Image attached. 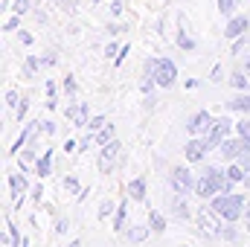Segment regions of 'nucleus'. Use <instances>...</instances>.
Segmentation results:
<instances>
[{
    "mask_svg": "<svg viewBox=\"0 0 250 247\" xmlns=\"http://www.w3.org/2000/svg\"><path fill=\"white\" fill-rule=\"evenodd\" d=\"M195 192H198L201 198H207V195H227V192H230V175L221 172V169H207V172L198 178Z\"/></svg>",
    "mask_w": 250,
    "mask_h": 247,
    "instance_id": "nucleus-1",
    "label": "nucleus"
},
{
    "mask_svg": "<svg viewBox=\"0 0 250 247\" xmlns=\"http://www.w3.org/2000/svg\"><path fill=\"white\" fill-rule=\"evenodd\" d=\"M146 76H154L157 84L169 87L175 82V76H178V67L169 62V59H151V62L146 64Z\"/></svg>",
    "mask_w": 250,
    "mask_h": 247,
    "instance_id": "nucleus-2",
    "label": "nucleus"
},
{
    "mask_svg": "<svg viewBox=\"0 0 250 247\" xmlns=\"http://www.w3.org/2000/svg\"><path fill=\"white\" fill-rule=\"evenodd\" d=\"M221 218H227V221H236L239 215H242V206H245V198H239V195H218L212 204H209Z\"/></svg>",
    "mask_w": 250,
    "mask_h": 247,
    "instance_id": "nucleus-3",
    "label": "nucleus"
},
{
    "mask_svg": "<svg viewBox=\"0 0 250 247\" xmlns=\"http://www.w3.org/2000/svg\"><path fill=\"white\" fill-rule=\"evenodd\" d=\"M221 215L212 209V206H204V209H198V224L204 227V233L207 236H212V239H224V227H221V221H218Z\"/></svg>",
    "mask_w": 250,
    "mask_h": 247,
    "instance_id": "nucleus-4",
    "label": "nucleus"
},
{
    "mask_svg": "<svg viewBox=\"0 0 250 247\" xmlns=\"http://www.w3.org/2000/svg\"><path fill=\"white\" fill-rule=\"evenodd\" d=\"M230 128H233V123L230 120H218V123H212V128H209V134H207V148H215V145H221L224 143V137L230 134Z\"/></svg>",
    "mask_w": 250,
    "mask_h": 247,
    "instance_id": "nucleus-5",
    "label": "nucleus"
},
{
    "mask_svg": "<svg viewBox=\"0 0 250 247\" xmlns=\"http://www.w3.org/2000/svg\"><path fill=\"white\" fill-rule=\"evenodd\" d=\"M172 186H175V192H181V195H187L195 189V181H192V175H189L184 166H178L175 172H172Z\"/></svg>",
    "mask_w": 250,
    "mask_h": 247,
    "instance_id": "nucleus-6",
    "label": "nucleus"
},
{
    "mask_svg": "<svg viewBox=\"0 0 250 247\" xmlns=\"http://www.w3.org/2000/svg\"><path fill=\"white\" fill-rule=\"evenodd\" d=\"M189 134H204L207 128H212V120H209V114L207 111H201V114H195L192 120H189Z\"/></svg>",
    "mask_w": 250,
    "mask_h": 247,
    "instance_id": "nucleus-7",
    "label": "nucleus"
},
{
    "mask_svg": "<svg viewBox=\"0 0 250 247\" xmlns=\"http://www.w3.org/2000/svg\"><path fill=\"white\" fill-rule=\"evenodd\" d=\"M117 154H120V145H117V143H108V148H105V151H102V157H99V169H102V172H111V169H114Z\"/></svg>",
    "mask_w": 250,
    "mask_h": 247,
    "instance_id": "nucleus-8",
    "label": "nucleus"
},
{
    "mask_svg": "<svg viewBox=\"0 0 250 247\" xmlns=\"http://www.w3.org/2000/svg\"><path fill=\"white\" fill-rule=\"evenodd\" d=\"M204 151H207V143H198V140H192V143L187 145V160H192V163L204 160Z\"/></svg>",
    "mask_w": 250,
    "mask_h": 247,
    "instance_id": "nucleus-9",
    "label": "nucleus"
},
{
    "mask_svg": "<svg viewBox=\"0 0 250 247\" xmlns=\"http://www.w3.org/2000/svg\"><path fill=\"white\" fill-rule=\"evenodd\" d=\"M245 29H248V18H233V21L227 23L224 35H227V38H236V35H242Z\"/></svg>",
    "mask_w": 250,
    "mask_h": 247,
    "instance_id": "nucleus-10",
    "label": "nucleus"
},
{
    "mask_svg": "<svg viewBox=\"0 0 250 247\" xmlns=\"http://www.w3.org/2000/svg\"><path fill=\"white\" fill-rule=\"evenodd\" d=\"M67 117H70L76 125H84L87 123V105H73V108L67 111Z\"/></svg>",
    "mask_w": 250,
    "mask_h": 247,
    "instance_id": "nucleus-11",
    "label": "nucleus"
},
{
    "mask_svg": "<svg viewBox=\"0 0 250 247\" xmlns=\"http://www.w3.org/2000/svg\"><path fill=\"white\" fill-rule=\"evenodd\" d=\"M236 163H239V166H245V169L250 166V140H248V137H242V145H239Z\"/></svg>",
    "mask_w": 250,
    "mask_h": 247,
    "instance_id": "nucleus-12",
    "label": "nucleus"
},
{
    "mask_svg": "<svg viewBox=\"0 0 250 247\" xmlns=\"http://www.w3.org/2000/svg\"><path fill=\"white\" fill-rule=\"evenodd\" d=\"M128 195H131L134 201H143V195H146V181H143V178L131 181V186H128Z\"/></svg>",
    "mask_w": 250,
    "mask_h": 247,
    "instance_id": "nucleus-13",
    "label": "nucleus"
},
{
    "mask_svg": "<svg viewBox=\"0 0 250 247\" xmlns=\"http://www.w3.org/2000/svg\"><path fill=\"white\" fill-rule=\"evenodd\" d=\"M239 145H242V140H224V143H221V154L236 160V154H239Z\"/></svg>",
    "mask_w": 250,
    "mask_h": 247,
    "instance_id": "nucleus-14",
    "label": "nucleus"
},
{
    "mask_svg": "<svg viewBox=\"0 0 250 247\" xmlns=\"http://www.w3.org/2000/svg\"><path fill=\"white\" fill-rule=\"evenodd\" d=\"M96 143H102V145H105V143H114V125H105V128L96 134Z\"/></svg>",
    "mask_w": 250,
    "mask_h": 247,
    "instance_id": "nucleus-15",
    "label": "nucleus"
},
{
    "mask_svg": "<svg viewBox=\"0 0 250 247\" xmlns=\"http://www.w3.org/2000/svg\"><path fill=\"white\" fill-rule=\"evenodd\" d=\"M50 160H53V154H50V151H47V154L38 160V175H41V178H47V175H50V166H53Z\"/></svg>",
    "mask_w": 250,
    "mask_h": 247,
    "instance_id": "nucleus-16",
    "label": "nucleus"
},
{
    "mask_svg": "<svg viewBox=\"0 0 250 247\" xmlns=\"http://www.w3.org/2000/svg\"><path fill=\"white\" fill-rule=\"evenodd\" d=\"M151 230H154V233H163V230H166V218H163L160 212H151Z\"/></svg>",
    "mask_w": 250,
    "mask_h": 247,
    "instance_id": "nucleus-17",
    "label": "nucleus"
},
{
    "mask_svg": "<svg viewBox=\"0 0 250 247\" xmlns=\"http://www.w3.org/2000/svg\"><path fill=\"white\" fill-rule=\"evenodd\" d=\"M23 186H26V181H23L21 175L9 178V189H12V195H21V192H23Z\"/></svg>",
    "mask_w": 250,
    "mask_h": 247,
    "instance_id": "nucleus-18",
    "label": "nucleus"
},
{
    "mask_svg": "<svg viewBox=\"0 0 250 247\" xmlns=\"http://www.w3.org/2000/svg\"><path fill=\"white\" fill-rule=\"evenodd\" d=\"M230 108H233V111H248L250 114V96H239V99H233Z\"/></svg>",
    "mask_w": 250,
    "mask_h": 247,
    "instance_id": "nucleus-19",
    "label": "nucleus"
},
{
    "mask_svg": "<svg viewBox=\"0 0 250 247\" xmlns=\"http://www.w3.org/2000/svg\"><path fill=\"white\" fill-rule=\"evenodd\" d=\"M178 44H181L184 50H192V47H195V44H192V38L184 32V26H178Z\"/></svg>",
    "mask_w": 250,
    "mask_h": 247,
    "instance_id": "nucleus-20",
    "label": "nucleus"
},
{
    "mask_svg": "<svg viewBox=\"0 0 250 247\" xmlns=\"http://www.w3.org/2000/svg\"><path fill=\"white\" fill-rule=\"evenodd\" d=\"M227 175H230V181H245V166H239V163H236V166H230V169H227Z\"/></svg>",
    "mask_w": 250,
    "mask_h": 247,
    "instance_id": "nucleus-21",
    "label": "nucleus"
},
{
    "mask_svg": "<svg viewBox=\"0 0 250 247\" xmlns=\"http://www.w3.org/2000/svg\"><path fill=\"white\" fill-rule=\"evenodd\" d=\"M233 87H239V90L248 87V76L245 73H233Z\"/></svg>",
    "mask_w": 250,
    "mask_h": 247,
    "instance_id": "nucleus-22",
    "label": "nucleus"
},
{
    "mask_svg": "<svg viewBox=\"0 0 250 247\" xmlns=\"http://www.w3.org/2000/svg\"><path fill=\"white\" fill-rule=\"evenodd\" d=\"M38 67H41V62H38V59H26V70H23V73H26V76H32Z\"/></svg>",
    "mask_w": 250,
    "mask_h": 247,
    "instance_id": "nucleus-23",
    "label": "nucleus"
},
{
    "mask_svg": "<svg viewBox=\"0 0 250 247\" xmlns=\"http://www.w3.org/2000/svg\"><path fill=\"white\" fill-rule=\"evenodd\" d=\"M131 239H134V242H143V239H146V227H134V230H131Z\"/></svg>",
    "mask_w": 250,
    "mask_h": 247,
    "instance_id": "nucleus-24",
    "label": "nucleus"
},
{
    "mask_svg": "<svg viewBox=\"0 0 250 247\" xmlns=\"http://www.w3.org/2000/svg\"><path fill=\"white\" fill-rule=\"evenodd\" d=\"M239 134L250 140V120H242V123H239Z\"/></svg>",
    "mask_w": 250,
    "mask_h": 247,
    "instance_id": "nucleus-25",
    "label": "nucleus"
},
{
    "mask_svg": "<svg viewBox=\"0 0 250 247\" xmlns=\"http://www.w3.org/2000/svg\"><path fill=\"white\" fill-rule=\"evenodd\" d=\"M18 23H21V18H9V21L3 23V29H6V32H12V29H18Z\"/></svg>",
    "mask_w": 250,
    "mask_h": 247,
    "instance_id": "nucleus-26",
    "label": "nucleus"
},
{
    "mask_svg": "<svg viewBox=\"0 0 250 247\" xmlns=\"http://www.w3.org/2000/svg\"><path fill=\"white\" fill-rule=\"evenodd\" d=\"M6 105H9V108L18 105V93H15V90H6Z\"/></svg>",
    "mask_w": 250,
    "mask_h": 247,
    "instance_id": "nucleus-27",
    "label": "nucleus"
},
{
    "mask_svg": "<svg viewBox=\"0 0 250 247\" xmlns=\"http://www.w3.org/2000/svg\"><path fill=\"white\" fill-rule=\"evenodd\" d=\"M172 209H175V212H178L181 218L187 215V204H184V201H175V206H172Z\"/></svg>",
    "mask_w": 250,
    "mask_h": 247,
    "instance_id": "nucleus-28",
    "label": "nucleus"
},
{
    "mask_svg": "<svg viewBox=\"0 0 250 247\" xmlns=\"http://www.w3.org/2000/svg\"><path fill=\"white\" fill-rule=\"evenodd\" d=\"M233 6H236V0H218V9H221V12H230Z\"/></svg>",
    "mask_w": 250,
    "mask_h": 247,
    "instance_id": "nucleus-29",
    "label": "nucleus"
},
{
    "mask_svg": "<svg viewBox=\"0 0 250 247\" xmlns=\"http://www.w3.org/2000/svg\"><path fill=\"white\" fill-rule=\"evenodd\" d=\"M111 209H114V204H108V201H105V204H102V209H99V218H105V215H111Z\"/></svg>",
    "mask_w": 250,
    "mask_h": 247,
    "instance_id": "nucleus-30",
    "label": "nucleus"
},
{
    "mask_svg": "<svg viewBox=\"0 0 250 247\" xmlns=\"http://www.w3.org/2000/svg\"><path fill=\"white\" fill-rule=\"evenodd\" d=\"M64 186H67L70 192H79V184H76V178H67V181H64Z\"/></svg>",
    "mask_w": 250,
    "mask_h": 247,
    "instance_id": "nucleus-31",
    "label": "nucleus"
},
{
    "mask_svg": "<svg viewBox=\"0 0 250 247\" xmlns=\"http://www.w3.org/2000/svg\"><path fill=\"white\" fill-rule=\"evenodd\" d=\"M125 206H128V204H125ZM125 206L120 209V212H117V230H123V221H125Z\"/></svg>",
    "mask_w": 250,
    "mask_h": 247,
    "instance_id": "nucleus-32",
    "label": "nucleus"
},
{
    "mask_svg": "<svg viewBox=\"0 0 250 247\" xmlns=\"http://www.w3.org/2000/svg\"><path fill=\"white\" fill-rule=\"evenodd\" d=\"M64 84H67V93H76V79H73V76H70Z\"/></svg>",
    "mask_w": 250,
    "mask_h": 247,
    "instance_id": "nucleus-33",
    "label": "nucleus"
},
{
    "mask_svg": "<svg viewBox=\"0 0 250 247\" xmlns=\"http://www.w3.org/2000/svg\"><path fill=\"white\" fill-rule=\"evenodd\" d=\"M15 9H18V12H26V9H29V0H18Z\"/></svg>",
    "mask_w": 250,
    "mask_h": 247,
    "instance_id": "nucleus-34",
    "label": "nucleus"
},
{
    "mask_svg": "<svg viewBox=\"0 0 250 247\" xmlns=\"http://www.w3.org/2000/svg\"><path fill=\"white\" fill-rule=\"evenodd\" d=\"M56 230H59V233L67 230V218H59V221H56Z\"/></svg>",
    "mask_w": 250,
    "mask_h": 247,
    "instance_id": "nucleus-35",
    "label": "nucleus"
},
{
    "mask_svg": "<svg viewBox=\"0 0 250 247\" xmlns=\"http://www.w3.org/2000/svg\"><path fill=\"white\" fill-rule=\"evenodd\" d=\"M245 184L250 186V166H248V169H245Z\"/></svg>",
    "mask_w": 250,
    "mask_h": 247,
    "instance_id": "nucleus-36",
    "label": "nucleus"
},
{
    "mask_svg": "<svg viewBox=\"0 0 250 247\" xmlns=\"http://www.w3.org/2000/svg\"><path fill=\"white\" fill-rule=\"evenodd\" d=\"M248 73H250V59H248Z\"/></svg>",
    "mask_w": 250,
    "mask_h": 247,
    "instance_id": "nucleus-37",
    "label": "nucleus"
}]
</instances>
